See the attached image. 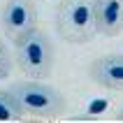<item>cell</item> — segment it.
<instances>
[{
  "mask_svg": "<svg viewBox=\"0 0 123 123\" xmlns=\"http://www.w3.org/2000/svg\"><path fill=\"white\" fill-rule=\"evenodd\" d=\"M56 49L44 30L35 28L14 42V63L28 79H47L54 70Z\"/></svg>",
  "mask_w": 123,
  "mask_h": 123,
  "instance_id": "1",
  "label": "cell"
},
{
  "mask_svg": "<svg viewBox=\"0 0 123 123\" xmlns=\"http://www.w3.org/2000/svg\"><path fill=\"white\" fill-rule=\"evenodd\" d=\"M56 30L70 44H86L95 37V0H58Z\"/></svg>",
  "mask_w": 123,
  "mask_h": 123,
  "instance_id": "2",
  "label": "cell"
},
{
  "mask_svg": "<svg viewBox=\"0 0 123 123\" xmlns=\"http://www.w3.org/2000/svg\"><path fill=\"white\" fill-rule=\"evenodd\" d=\"M37 21H40V14H37L35 0H7L2 7V33L12 42L35 30Z\"/></svg>",
  "mask_w": 123,
  "mask_h": 123,
  "instance_id": "4",
  "label": "cell"
},
{
  "mask_svg": "<svg viewBox=\"0 0 123 123\" xmlns=\"http://www.w3.org/2000/svg\"><path fill=\"white\" fill-rule=\"evenodd\" d=\"M95 30L105 37L123 33V0H95Z\"/></svg>",
  "mask_w": 123,
  "mask_h": 123,
  "instance_id": "6",
  "label": "cell"
},
{
  "mask_svg": "<svg viewBox=\"0 0 123 123\" xmlns=\"http://www.w3.org/2000/svg\"><path fill=\"white\" fill-rule=\"evenodd\" d=\"M88 74L98 86L123 93V54H107L95 58L88 68Z\"/></svg>",
  "mask_w": 123,
  "mask_h": 123,
  "instance_id": "5",
  "label": "cell"
},
{
  "mask_svg": "<svg viewBox=\"0 0 123 123\" xmlns=\"http://www.w3.org/2000/svg\"><path fill=\"white\" fill-rule=\"evenodd\" d=\"M12 65H14V56L9 54L7 44H2V40H0V79H7L9 77Z\"/></svg>",
  "mask_w": 123,
  "mask_h": 123,
  "instance_id": "8",
  "label": "cell"
},
{
  "mask_svg": "<svg viewBox=\"0 0 123 123\" xmlns=\"http://www.w3.org/2000/svg\"><path fill=\"white\" fill-rule=\"evenodd\" d=\"M116 118H118V121H123V109H121V111L116 114Z\"/></svg>",
  "mask_w": 123,
  "mask_h": 123,
  "instance_id": "9",
  "label": "cell"
},
{
  "mask_svg": "<svg viewBox=\"0 0 123 123\" xmlns=\"http://www.w3.org/2000/svg\"><path fill=\"white\" fill-rule=\"evenodd\" d=\"M12 95L21 105L26 116L35 118H54L65 111V98L51 84H44L42 79L33 81H14L9 86Z\"/></svg>",
  "mask_w": 123,
  "mask_h": 123,
  "instance_id": "3",
  "label": "cell"
},
{
  "mask_svg": "<svg viewBox=\"0 0 123 123\" xmlns=\"http://www.w3.org/2000/svg\"><path fill=\"white\" fill-rule=\"evenodd\" d=\"M23 109L16 102V98L12 95L9 88H0V121H19L23 118Z\"/></svg>",
  "mask_w": 123,
  "mask_h": 123,
  "instance_id": "7",
  "label": "cell"
}]
</instances>
